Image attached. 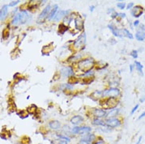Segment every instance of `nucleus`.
I'll return each instance as SVG.
<instances>
[{
	"mask_svg": "<svg viewBox=\"0 0 145 144\" xmlns=\"http://www.w3.org/2000/svg\"><path fill=\"white\" fill-rule=\"evenodd\" d=\"M95 65V61L92 58H86L80 61L77 63L78 69L81 72H84L85 73H88L93 69Z\"/></svg>",
	"mask_w": 145,
	"mask_h": 144,
	"instance_id": "f257e3e1",
	"label": "nucleus"
},
{
	"mask_svg": "<svg viewBox=\"0 0 145 144\" xmlns=\"http://www.w3.org/2000/svg\"><path fill=\"white\" fill-rule=\"evenodd\" d=\"M92 128L89 126H75L71 129V132L74 135H85L90 133Z\"/></svg>",
	"mask_w": 145,
	"mask_h": 144,
	"instance_id": "f03ea898",
	"label": "nucleus"
},
{
	"mask_svg": "<svg viewBox=\"0 0 145 144\" xmlns=\"http://www.w3.org/2000/svg\"><path fill=\"white\" fill-rule=\"evenodd\" d=\"M86 43V34L82 33L78 38L75 40L73 43V48L75 50H80V49L84 47Z\"/></svg>",
	"mask_w": 145,
	"mask_h": 144,
	"instance_id": "7ed1b4c3",
	"label": "nucleus"
},
{
	"mask_svg": "<svg viewBox=\"0 0 145 144\" xmlns=\"http://www.w3.org/2000/svg\"><path fill=\"white\" fill-rule=\"evenodd\" d=\"M120 94V90L116 88H111L103 92V95L109 98H117Z\"/></svg>",
	"mask_w": 145,
	"mask_h": 144,
	"instance_id": "20e7f679",
	"label": "nucleus"
},
{
	"mask_svg": "<svg viewBox=\"0 0 145 144\" xmlns=\"http://www.w3.org/2000/svg\"><path fill=\"white\" fill-rule=\"evenodd\" d=\"M118 100L116 98H109L108 99H106L105 103L103 104V107L106 109H114L118 106Z\"/></svg>",
	"mask_w": 145,
	"mask_h": 144,
	"instance_id": "39448f33",
	"label": "nucleus"
},
{
	"mask_svg": "<svg viewBox=\"0 0 145 144\" xmlns=\"http://www.w3.org/2000/svg\"><path fill=\"white\" fill-rule=\"evenodd\" d=\"M105 124L107 127H110V128H114V127H117L120 126L121 121L118 118H109L106 120Z\"/></svg>",
	"mask_w": 145,
	"mask_h": 144,
	"instance_id": "423d86ee",
	"label": "nucleus"
},
{
	"mask_svg": "<svg viewBox=\"0 0 145 144\" xmlns=\"http://www.w3.org/2000/svg\"><path fill=\"white\" fill-rule=\"evenodd\" d=\"M144 8L141 6H136L132 9L131 10V15L134 18H139L143 14Z\"/></svg>",
	"mask_w": 145,
	"mask_h": 144,
	"instance_id": "0eeeda50",
	"label": "nucleus"
},
{
	"mask_svg": "<svg viewBox=\"0 0 145 144\" xmlns=\"http://www.w3.org/2000/svg\"><path fill=\"white\" fill-rule=\"evenodd\" d=\"M81 139H84V140L88 141L90 143H92L93 142L96 141V139H97V137L96 136V135H95V134L90 132V133H88V134L83 135Z\"/></svg>",
	"mask_w": 145,
	"mask_h": 144,
	"instance_id": "6e6552de",
	"label": "nucleus"
},
{
	"mask_svg": "<svg viewBox=\"0 0 145 144\" xmlns=\"http://www.w3.org/2000/svg\"><path fill=\"white\" fill-rule=\"evenodd\" d=\"M75 27L77 29H78L79 31L81 30H83L84 29V20H83L81 18V17H80V16H78V17H77L75 18Z\"/></svg>",
	"mask_w": 145,
	"mask_h": 144,
	"instance_id": "1a4fd4ad",
	"label": "nucleus"
},
{
	"mask_svg": "<svg viewBox=\"0 0 145 144\" xmlns=\"http://www.w3.org/2000/svg\"><path fill=\"white\" fill-rule=\"evenodd\" d=\"M70 12L69 10H61L59 11H58V13L56 14L55 18H54V20H55V21H59V20H60L62 18H64L65 16H67L68 14Z\"/></svg>",
	"mask_w": 145,
	"mask_h": 144,
	"instance_id": "9d476101",
	"label": "nucleus"
},
{
	"mask_svg": "<svg viewBox=\"0 0 145 144\" xmlns=\"http://www.w3.org/2000/svg\"><path fill=\"white\" fill-rule=\"evenodd\" d=\"M61 73L64 77L71 76L73 75V69L71 67H64L61 69Z\"/></svg>",
	"mask_w": 145,
	"mask_h": 144,
	"instance_id": "9b49d317",
	"label": "nucleus"
},
{
	"mask_svg": "<svg viewBox=\"0 0 145 144\" xmlns=\"http://www.w3.org/2000/svg\"><path fill=\"white\" fill-rule=\"evenodd\" d=\"M84 121V117L82 116H80V115H76V116H74L71 118V120H70V122H71V124L73 125H78L81 123H82Z\"/></svg>",
	"mask_w": 145,
	"mask_h": 144,
	"instance_id": "f8f14e48",
	"label": "nucleus"
},
{
	"mask_svg": "<svg viewBox=\"0 0 145 144\" xmlns=\"http://www.w3.org/2000/svg\"><path fill=\"white\" fill-rule=\"evenodd\" d=\"M51 6L50 5H48L47 6H46L44 8V9L43 10V11L41 12V14H40V16H39V20H43V19H44L45 18H47V16L49 15V14H50V11H51Z\"/></svg>",
	"mask_w": 145,
	"mask_h": 144,
	"instance_id": "ddd939ff",
	"label": "nucleus"
},
{
	"mask_svg": "<svg viewBox=\"0 0 145 144\" xmlns=\"http://www.w3.org/2000/svg\"><path fill=\"white\" fill-rule=\"evenodd\" d=\"M108 28H109V29L111 31V32H112V34L115 36H118V37H122V35L121 34V32H120L119 29L118 28H116L114 25H113L112 24H108Z\"/></svg>",
	"mask_w": 145,
	"mask_h": 144,
	"instance_id": "4468645a",
	"label": "nucleus"
},
{
	"mask_svg": "<svg viewBox=\"0 0 145 144\" xmlns=\"http://www.w3.org/2000/svg\"><path fill=\"white\" fill-rule=\"evenodd\" d=\"M48 125L52 130H59L61 127V123L59 121H51L49 122Z\"/></svg>",
	"mask_w": 145,
	"mask_h": 144,
	"instance_id": "2eb2a0df",
	"label": "nucleus"
},
{
	"mask_svg": "<svg viewBox=\"0 0 145 144\" xmlns=\"http://www.w3.org/2000/svg\"><path fill=\"white\" fill-rule=\"evenodd\" d=\"M94 115L96 118H101V117H104L106 115V112L103 109H96L94 110Z\"/></svg>",
	"mask_w": 145,
	"mask_h": 144,
	"instance_id": "dca6fc26",
	"label": "nucleus"
},
{
	"mask_svg": "<svg viewBox=\"0 0 145 144\" xmlns=\"http://www.w3.org/2000/svg\"><path fill=\"white\" fill-rule=\"evenodd\" d=\"M58 9H59V6H58V5H55V6H54V7L51 10V11H50L49 15L47 16L49 20H52V19L55 18V15H56V14H57Z\"/></svg>",
	"mask_w": 145,
	"mask_h": 144,
	"instance_id": "f3484780",
	"label": "nucleus"
},
{
	"mask_svg": "<svg viewBox=\"0 0 145 144\" xmlns=\"http://www.w3.org/2000/svg\"><path fill=\"white\" fill-rule=\"evenodd\" d=\"M8 14V6H4L0 10V20L5 19Z\"/></svg>",
	"mask_w": 145,
	"mask_h": 144,
	"instance_id": "a211bd4d",
	"label": "nucleus"
},
{
	"mask_svg": "<svg viewBox=\"0 0 145 144\" xmlns=\"http://www.w3.org/2000/svg\"><path fill=\"white\" fill-rule=\"evenodd\" d=\"M118 112H119V109H111L108 113H106V117H107V119H109V118H115V117L118 115Z\"/></svg>",
	"mask_w": 145,
	"mask_h": 144,
	"instance_id": "6ab92c4d",
	"label": "nucleus"
},
{
	"mask_svg": "<svg viewBox=\"0 0 145 144\" xmlns=\"http://www.w3.org/2000/svg\"><path fill=\"white\" fill-rule=\"evenodd\" d=\"M135 37L138 41H144L145 39V32L142 31H137L136 32Z\"/></svg>",
	"mask_w": 145,
	"mask_h": 144,
	"instance_id": "aec40b11",
	"label": "nucleus"
},
{
	"mask_svg": "<svg viewBox=\"0 0 145 144\" xmlns=\"http://www.w3.org/2000/svg\"><path fill=\"white\" fill-rule=\"evenodd\" d=\"M28 15L27 14L26 11H22L21 13L20 14V21L21 23H24L28 20Z\"/></svg>",
	"mask_w": 145,
	"mask_h": 144,
	"instance_id": "412c9836",
	"label": "nucleus"
},
{
	"mask_svg": "<svg viewBox=\"0 0 145 144\" xmlns=\"http://www.w3.org/2000/svg\"><path fill=\"white\" fill-rule=\"evenodd\" d=\"M56 137L59 139H62V140H65L66 142L69 143L71 141V139H70L67 135H63V134H57L56 135Z\"/></svg>",
	"mask_w": 145,
	"mask_h": 144,
	"instance_id": "4be33fe9",
	"label": "nucleus"
},
{
	"mask_svg": "<svg viewBox=\"0 0 145 144\" xmlns=\"http://www.w3.org/2000/svg\"><path fill=\"white\" fill-rule=\"evenodd\" d=\"M93 125L96 126H106L105 121H102L99 118H95L93 120Z\"/></svg>",
	"mask_w": 145,
	"mask_h": 144,
	"instance_id": "5701e85b",
	"label": "nucleus"
},
{
	"mask_svg": "<svg viewBox=\"0 0 145 144\" xmlns=\"http://www.w3.org/2000/svg\"><path fill=\"white\" fill-rule=\"evenodd\" d=\"M103 95V92L100 91V90H96L94 91L92 94H91V98H93L94 100H96L99 97H101Z\"/></svg>",
	"mask_w": 145,
	"mask_h": 144,
	"instance_id": "b1692460",
	"label": "nucleus"
},
{
	"mask_svg": "<svg viewBox=\"0 0 145 144\" xmlns=\"http://www.w3.org/2000/svg\"><path fill=\"white\" fill-rule=\"evenodd\" d=\"M94 81V77L93 76H88V77H85L82 80V84H90L91 83H92Z\"/></svg>",
	"mask_w": 145,
	"mask_h": 144,
	"instance_id": "393cba45",
	"label": "nucleus"
},
{
	"mask_svg": "<svg viewBox=\"0 0 145 144\" xmlns=\"http://www.w3.org/2000/svg\"><path fill=\"white\" fill-rule=\"evenodd\" d=\"M78 82H79V80H78V78L73 76H71L69 77V80H68L69 84H70V85L76 84L78 83Z\"/></svg>",
	"mask_w": 145,
	"mask_h": 144,
	"instance_id": "a878e982",
	"label": "nucleus"
},
{
	"mask_svg": "<svg viewBox=\"0 0 145 144\" xmlns=\"http://www.w3.org/2000/svg\"><path fill=\"white\" fill-rule=\"evenodd\" d=\"M135 65H136V69H137V71L140 72V75L144 76V72H143V65L142 64L139 62V61H135Z\"/></svg>",
	"mask_w": 145,
	"mask_h": 144,
	"instance_id": "bb28decb",
	"label": "nucleus"
},
{
	"mask_svg": "<svg viewBox=\"0 0 145 144\" xmlns=\"http://www.w3.org/2000/svg\"><path fill=\"white\" fill-rule=\"evenodd\" d=\"M67 29H68L67 26L65 25L64 24H61L59 26V33L62 35V34L65 33L66 31H67Z\"/></svg>",
	"mask_w": 145,
	"mask_h": 144,
	"instance_id": "cd10ccee",
	"label": "nucleus"
},
{
	"mask_svg": "<svg viewBox=\"0 0 145 144\" xmlns=\"http://www.w3.org/2000/svg\"><path fill=\"white\" fill-rule=\"evenodd\" d=\"M51 143V144H69L68 142L62 140V139H54V140H52Z\"/></svg>",
	"mask_w": 145,
	"mask_h": 144,
	"instance_id": "c85d7f7f",
	"label": "nucleus"
},
{
	"mask_svg": "<svg viewBox=\"0 0 145 144\" xmlns=\"http://www.w3.org/2000/svg\"><path fill=\"white\" fill-rule=\"evenodd\" d=\"M123 31V33H124V35H125L126 37H128V38H129L130 39H133V36H132V34L131 33V32L128 30V29H126V28H124V29L122 30Z\"/></svg>",
	"mask_w": 145,
	"mask_h": 144,
	"instance_id": "c756f323",
	"label": "nucleus"
},
{
	"mask_svg": "<svg viewBox=\"0 0 145 144\" xmlns=\"http://www.w3.org/2000/svg\"><path fill=\"white\" fill-rule=\"evenodd\" d=\"M20 22H21L20 21V14H18L14 17V18L13 19V21H12V23H13V24H18Z\"/></svg>",
	"mask_w": 145,
	"mask_h": 144,
	"instance_id": "7c9ffc66",
	"label": "nucleus"
},
{
	"mask_svg": "<svg viewBox=\"0 0 145 144\" xmlns=\"http://www.w3.org/2000/svg\"><path fill=\"white\" fill-rule=\"evenodd\" d=\"M92 144H106V143L102 138H97L96 139V141L93 142Z\"/></svg>",
	"mask_w": 145,
	"mask_h": 144,
	"instance_id": "2f4dec72",
	"label": "nucleus"
},
{
	"mask_svg": "<svg viewBox=\"0 0 145 144\" xmlns=\"http://www.w3.org/2000/svg\"><path fill=\"white\" fill-rule=\"evenodd\" d=\"M36 106L35 105H32L29 108H28V112L29 113H34L36 112Z\"/></svg>",
	"mask_w": 145,
	"mask_h": 144,
	"instance_id": "473e14b6",
	"label": "nucleus"
},
{
	"mask_svg": "<svg viewBox=\"0 0 145 144\" xmlns=\"http://www.w3.org/2000/svg\"><path fill=\"white\" fill-rule=\"evenodd\" d=\"M2 36H3V38L4 39H7L8 36H9V34H10V31L8 28H6V29H4L3 32H2Z\"/></svg>",
	"mask_w": 145,
	"mask_h": 144,
	"instance_id": "72a5a7b5",
	"label": "nucleus"
},
{
	"mask_svg": "<svg viewBox=\"0 0 145 144\" xmlns=\"http://www.w3.org/2000/svg\"><path fill=\"white\" fill-rule=\"evenodd\" d=\"M130 55L133 57V58L136 59L138 57V51H136V50H133V51H132V52L130 53Z\"/></svg>",
	"mask_w": 145,
	"mask_h": 144,
	"instance_id": "f704fd0d",
	"label": "nucleus"
},
{
	"mask_svg": "<svg viewBox=\"0 0 145 144\" xmlns=\"http://www.w3.org/2000/svg\"><path fill=\"white\" fill-rule=\"evenodd\" d=\"M117 6L119 8V9L123 10V9H125V2H118L117 4Z\"/></svg>",
	"mask_w": 145,
	"mask_h": 144,
	"instance_id": "c9c22d12",
	"label": "nucleus"
},
{
	"mask_svg": "<svg viewBox=\"0 0 145 144\" xmlns=\"http://www.w3.org/2000/svg\"><path fill=\"white\" fill-rule=\"evenodd\" d=\"M78 144H92V143H88V141L84 140V139H81L80 140H79V142H78Z\"/></svg>",
	"mask_w": 145,
	"mask_h": 144,
	"instance_id": "e433bc0d",
	"label": "nucleus"
},
{
	"mask_svg": "<svg viewBox=\"0 0 145 144\" xmlns=\"http://www.w3.org/2000/svg\"><path fill=\"white\" fill-rule=\"evenodd\" d=\"M138 107H139V104H137V105H136L133 108H132V111H131V114H133L135 112H136V110L138 109Z\"/></svg>",
	"mask_w": 145,
	"mask_h": 144,
	"instance_id": "4c0bfd02",
	"label": "nucleus"
},
{
	"mask_svg": "<svg viewBox=\"0 0 145 144\" xmlns=\"http://www.w3.org/2000/svg\"><path fill=\"white\" fill-rule=\"evenodd\" d=\"M110 15H111V18H115L116 17H118V13H117V12L114 11V13L111 14Z\"/></svg>",
	"mask_w": 145,
	"mask_h": 144,
	"instance_id": "58836bf2",
	"label": "nucleus"
},
{
	"mask_svg": "<svg viewBox=\"0 0 145 144\" xmlns=\"http://www.w3.org/2000/svg\"><path fill=\"white\" fill-rule=\"evenodd\" d=\"M133 6V3L132 2H130V3H129L127 5V6H126V9L127 10H129V9H132V7Z\"/></svg>",
	"mask_w": 145,
	"mask_h": 144,
	"instance_id": "ea45409f",
	"label": "nucleus"
},
{
	"mask_svg": "<svg viewBox=\"0 0 145 144\" xmlns=\"http://www.w3.org/2000/svg\"><path fill=\"white\" fill-rule=\"evenodd\" d=\"M18 2H19V1H14V2H12L10 4V6H13L16 5V4H18Z\"/></svg>",
	"mask_w": 145,
	"mask_h": 144,
	"instance_id": "a19ab883",
	"label": "nucleus"
},
{
	"mask_svg": "<svg viewBox=\"0 0 145 144\" xmlns=\"http://www.w3.org/2000/svg\"><path fill=\"white\" fill-rule=\"evenodd\" d=\"M118 15H119L122 18H125V14H124V13H120V14H118Z\"/></svg>",
	"mask_w": 145,
	"mask_h": 144,
	"instance_id": "79ce46f5",
	"label": "nucleus"
},
{
	"mask_svg": "<svg viewBox=\"0 0 145 144\" xmlns=\"http://www.w3.org/2000/svg\"><path fill=\"white\" fill-rule=\"evenodd\" d=\"M141 140H142V136H140L139 139H138V140L136 141V144H140V141H141Z\"/></svg>",
	"mask_w": 145,
	"mask_h": 144,
	"instance_id": "37998d69",
	"label": "nucleus"
},
{
	"mask_svg": "<svg viewBox=\"0 0 145 144\" xmlns=\"http://www.w3.org/2000/svg\"><path fill=\"white\" fill-rule=\"evenodd\" d=\"M139 23H140V20H135L134 21V23H133V24H134V26H137L138 24H139Z\"/></svg>",
	"mask_w": 145,
	"mask_h": 144,
	"instance_id": "c03bdc74",
	"label": "nucleus"
},
{
	"mask_svg": "<svg viewBox=\"0 0 145 144\" xmlns=\"http://www.w3.org/2000/svg\"><path fill=\"white\" fill-rule=\"evenodd\" d=\"M145 117V111H144V112L141 115H140V116L139 117V118H138V119H139V120H140V119L143 118V117Z\"/></svg>",
	"mask_w": 145,
	"mask_h": 144,
	"instance_id": "a18cd8bd",
	"label": "nucleus"
},
{
	"mask_svg": "<svg viewBox=\"0 0 145 144\" xmlns=\"http://www.w3.org/2000/svg\"><path fill=\"white\" fill-rule=\"evenodd\" d=\"M114 11H115V10L113 9V8H111V9H109L108 10H107V13H108V14H109V13H114Z\"/></svg>",
	"mask_w": 145,
	"mask_h": 144,
	"instance_id": "49530a36",
	"label": "nucleus"
},
{
	"mask_svg": "<svg viewBox=\"0 0 145 144\" xmlns=\"http://www.w3.org/2000/svg\"><path fill=\"white\" fill-rule=\"evenodd\" d=\"M129 69H130V72L133 71V65H129Z\"/></svg>",
	"mask_w": 145,
	"mask_h": 144,
	"instance_id": "de8ad7c7",
	"label": "nucleus"
},
{
	"mask_svg": "<svg viewBox=\"0 0 145 144\" xmlns=\"http://www.w3.org/2000/svg\"><path fill=\"white\" fill-rule=\"evenodd\" d=\"M140 27H141V28H141V29H142V32H144V31H145V25H144V24H141V26H140Z\"/></svg>",
	"mask_w": 145,
	"mask_h": 144,
	"instance_id": "09e8293b",
	"label": "nucleus"
},
{
	"mask_svg": "<svg viewBox=\"0 0 145 144\" xmlns=\"http://www.w3.org/2000/svg\"><path fill=\"white\" fill-rule=\"evenodd\" d=\"M140 102H144L145 101V96H144V98H140Z\"/></svg>",
	"mask_w": 145,
	"mask_h": 144,
	"instance_id": "8fccbe9b",
	"label": "nucleus"
},
{
	"mask_svg": "<svg viewBox=\"0 0 145 144\" xmlns=\"http://www.w3.org/2000/svg\"><path fill=\"white\" fill-rule=\"evenodd\" d=\"M94 8H95V6H92L90 7V11H93L94 10Z\"/></svg>",
	"mask_w": 145,
	"mask_h": 144,
	"instance_id": "3c124183",
	"label": "nucleus"
}]
</instances>
